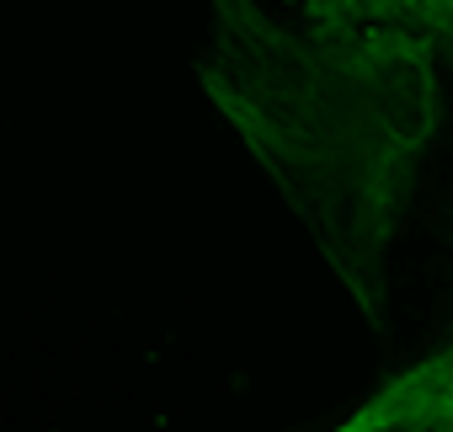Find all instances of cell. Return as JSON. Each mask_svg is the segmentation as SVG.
<instances>
[{"mask_svg": "<svg viewBox=\"0 0 453 432\" xmlns=\"http://www.w3.org/2000/svg\"><path fill=\"white\" fill-rule=\"evenodd\" d=\"M197 81L384 336L389 251L442 118L437 49L405 27H294L262 0H208Z\"/></svg>", "mask_w": 453, "mask_h": 432, "instance_id": "cell-1", "label": "cell"}, {"mask_svg": "<svg viewBox=\"0 0 453 432\" xmlns=\"http://www.w3.org/2000/svg\"><path fill=\"white\" fill-rule=\"evenodd\" d=\"M310 22H357V27H405L432 49L453 54V0H304Z\"/></svg>", "mask_w": 453, "mask_h": 432, "instance_id": "cell-3", "label": "cell"}, {"mask_svg": "<svg viewBox=\"0 0 453 432\" xmlns=\"http://www.w3.org/2000/svg\"><path fill=\"white\" fill-rule=\"evenodd\" d=\"M342 432H453V342L395 374L342 421Z\"/></svg>", "mask_w": 453, "mask_h": 432, "instance_id": "cell-2", "label": "cell"}]
</instances>
